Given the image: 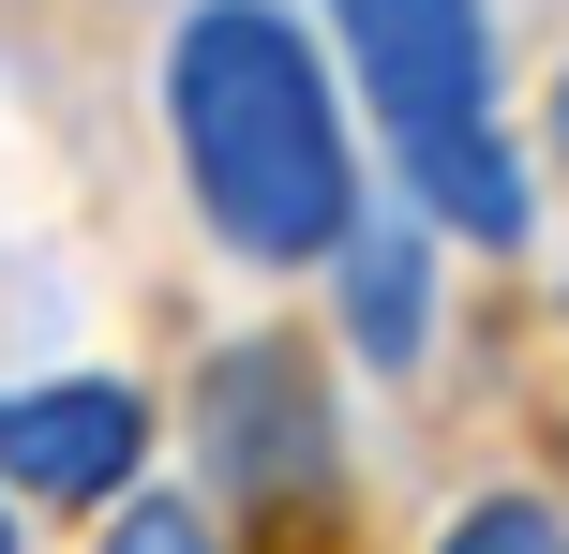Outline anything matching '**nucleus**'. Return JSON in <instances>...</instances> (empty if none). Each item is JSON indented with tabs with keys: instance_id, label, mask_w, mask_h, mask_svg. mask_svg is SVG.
Here are the masks:
<instances>
[{
	"instance_id": "2",
	"label": "nucleus",
	"mask_w": 569,
	"mask_h": 554,
	"mask_svg": "<svg viewBox=\"0 0 569 554\" xmlns=\"http://www.w3.org/2000/svg\"><path fill=\"white\" fill-rule=\"evenodd\" d=\"M345 60L375 90V135L405 165V210L450 240H525V150L495 120V30L480 0H330Z\"/></svg>"
},
{
	"instance_id": "6",
	"label": "nucleus",
	"mask_w": 569,
	"mask_h": 554,
	"mask_svg": "<svg viewBox=\"0 0 569 554\" xmlns=\"http://www.w3.org/2000/svg\"><path fill=\"white\" fill-rule=\"evenodd\" d=\"M435 554H569V525H555L540 495H480V510H465Z\"/></svg>"
},
{
	"instance_id": "8",
	"label": "nucleus",
	"mask_w": 569,
	"mask_h": 554,
	"mask_svg": "<svg viewBox=\"0 0 569 554\" xmlns=\"http://www.w3.org/2000/svg\"><path fill=\"white\" fill-rule=\"evenodd\" d=\"M555 150H569V90H555Z\"/></svg>"
},
{
	"instance_id": "4",
	"label": "nucleus",
	"mask_w": 569,
	"mask_h": 554,
	"mask_svg": "<svg viewBox=\"0 0 569 554\" xmlns=\"http://www.w3.org/2000/svg\"><path fill=\"white\" fill-rule=\"evenodd\" d=\"M150 465V405L120 375H60V390H0V480L46 510H120Z\"/></svg>"
},
{
	"instance_id": "9",
	"label": "nucleus",
	"mask_w": 569,
	"mask_h": 554,
	"mask_svg": "<svg viewBox=\"0 0 569 554\" xmlns=\"http://www.w3.org/2000/svg\"><path fill=\"white\" fill-rule=\"evenodd\" d=\"M0 554H16V510H0Z\"/></svg>"
},
{
	"instance_id": "7",
	"label": "nucleus",
	"mask_w": 569,
	"mask_h": 554,
	"mask_svg": "<svg viewBox=\"0 0 569 554\" xmlns=\"http://www.w3.org/2000/svg\"><path fill=\"white\" fill-rule=\"evenodd\" d=\"M106 554H226V540H210V510H180V495H120Z\"/></svg>"
},
{
	"instance_id": "1",
	"label": "nucleus",
	"mask_w": 569,
	"mask_h": 554,
	"mask_svg": "<svg viewBox=\"0 0 569 554\" xmlns=\"http://www.w3.org/2000/svg\"><path fill=\"white\" fill-rule=\"evenodd\" d=\"M166 135L196 180L210 240L256 270H315L360 210V150H345L330 60L284 0H196L166 46Z\"/></svg>"
},
{
	"instance_id": "5",
	"label": "nucleus",
	"mask_w": 569,
	"mask_h": 554,
	"mask_svg": "<svg viewBox=\"0 0 569 554\" xmlns=\"http://www.w3.org/2000/svg\"><path fill=\"white\" fill-rule=\"evenodd\" d=\"M330 270H345V330H360V360L405 375V360L435 345V240H420V210H345Z\"/></svg>"
},
{
	"instance_id": "3",
	"label": "nucleus",
	"mask_w": 569,
	"mask_h": 554,
	"mask_svg": "<svg viewBox=\"0 0 569 554\" xmlns=\"http://www.w3.org/2000/svg\"><path fill=\"white\" fill-rule=\"evenodd\" d=\"M196 450H210V480H226L240 510H330V480H345V435H330V390H315V360L300 345H226L196 375Z\"/></svg>"
}]
</instances>
